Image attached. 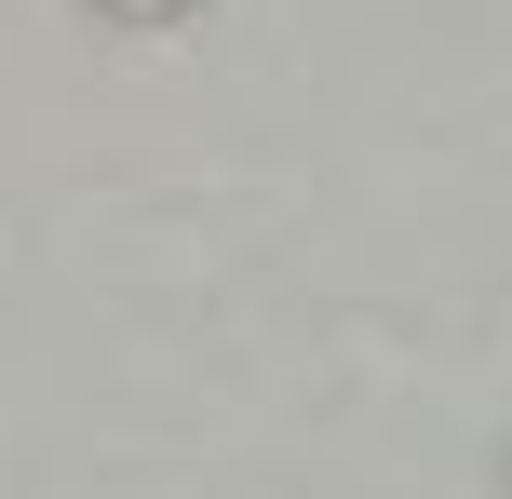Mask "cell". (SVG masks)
<instances>
[{
	"label": "cell",
	"instance_id": "obj_1",
	"mask_svg": "<svg viewBox=\"0 0 512 499\" xmlns=\"http://www.w3.org/2000/svg\"><path fill=\"white\" fill-rule=\"evenodd\" d=\"M108 14H135V27H162V14H189V0H108Z\"/></svg>",
	"mask_w": 512,
	"mask_h": 499
}]
</instances>
